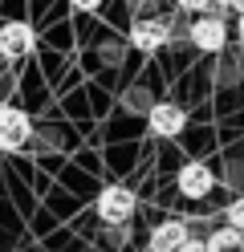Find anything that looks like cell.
I'll return each instance as SVG.
<instances>
[{
  "label": "cell",
  "mask_w": 244,
  "mask_h": 252,
  "mask_svg": "<svg viewBox=\"0 0 244 252\" xmlns=\"http://www.w3.org/2000/svg\"><path fill=\"white\" fill-rule=\"evenodd\" d=\"M175 187H179V195H183V199L200 203V199H208L211 191H216V171H211L208 163H200V159H191V163L179 167Z\"/></svg>",
  "instance_id": "3957f363"
},
{
  "label": "cell",
  "mask_w": 244,
  "mask_h": 252,
  "mask_svg": "<svg viewBox=\"0 0 244 252\" xmlns=\"http://www.w3.org/2000/svg\"><path fill=\"white\" fill-rule=\"evenodd\" d=\"M33 45H37V33H33L29 21H8V25H0V53H4V57H29Z\"/></svg>",
  "instance_id": "52a82bcc"
},
{
  "label": "cell",
  "mask_w": 244,
  "mask_h": 252,
  "mask_svg": "<svg viewBox=\"0 0 244 252\" xmlns=\"http://www.w3.org/2000/svg\"><path fill=\"white\" fill-rule=\"evenodd\" d=\"M191 236V228L183 224V220H159V224L151 228V240H146V248L151 252H179V244H183Z\"/></svg>",
  "instance_id": "ba28073f"
},
{
  "label": "cell",
  "mask_w": 244,
  "mask_h": 252,
  "mask_svg": "<svg viewBox=\"0 0 244 252\" xmlns=\"http://www.w3.org/2000/svg\"><path fill=\"white\" fill-rule=\"evenodd\" d=\"M224 224H232V228L244 232V195H236V199L224 208Z\"/></svg>",
  "instance_id": "30bf717a"
},
{
  "label": "cell",
  "mask_w": 244,
  "mask_h": 252,
  "mask_svg": "<svg viewBox=\"0 0 244 252\" xmlns=\"http://www.w3.org/2000/svg\"><path fill=\"white\" fill-rule=\"evenodd\" d=\"M70 4H73V8H81V12H94L98 4H102V0H70Z\"/></svg>",
  "instance_id": "4fadbf2b"
},
{
  "label": "cell",
  "mask_w": 244,
  "mask_h": 252,
  "mask_svg": "<svg viewBox=\"0 0 244 252\" xmlns=\"http://www.w3.org/2000/svg\"><path fill=\"white\" fill-rule=\"evenodd\" d=\"M236 252H244V248H236Z\"/></svg>",
  "instance_id": "2e32d148"
},
{
  "label": "cell",
  "mask_w": 244,
  "mask_h": 252,
  "mask_svg": "<svg viewBox=\"0 0 244 252\" xmlns=\"http://www.w3.org/2000/svg\"><path fill=\"white\" fill-rule=\"evenodd\" d=\"M29 138H33V118L21 106H0V151L12 155L29 147Z\"/></svg>",
  "instance_id": "277c9868"
},
{
  "label": "cell",
  "mask_w": 244,
  "mask_h": 252,
  "mask_svg": "<svg viewBox=\"0 0 244 252\" xmlns=\"http://www.w3.org/2000/svg\"><path fill=\"white\" fill-rule=\"evenodd\" d=\"M224 12H244V0H224Z\"/></svg>",
  "instance_id": "5bb4252c"
},
{
  "label": "cell",
  "mask_w": 244,
  "mask_h": 252,
  "mask_svg": "<svg viewBox=\"0 0 244 252\" xmlns=\"http://www.w3.org/2000/svg\"><path fill=\"white\" fill-rule=\"evenodd\" d=\"M204 244H208V252H236L244 244V232L232 228V224H220L211 236H204Z\"/></svg>",
  "instance_id": "9c48e42d"
},
{
  "label": "cell",
  "mask_w": 244,
  "mask_h": 252,
  "mask_svg": "<svg viewBox=\"0 0 244 252\" xmlns=\"http://www.w3.org/2000/svg\"><path fill=\"white\" fill-rule=\"evenodd\" d=\"M146 126H151L155 138H179L187 126V110L179 102H155L146 110Z\"/></svg>",
  "instance_id": "8992f818"
},
{
  "label": "cell",
  "mask_w": 244,
  "mask_h": 252,
  "mask_svg": "<svg viewBox=\"0 0 244 252\" xmlns=\"http://www.w3.org/2000/svg\"><path fill=\"white\" fill-rule=\"evenodd\" d=\"M240 248H244V244H240Z\"/></svg>",
  "instance_id": "e0dca14e"
},
{
  "label": "cell",
  "mask_w": 244,
  "mask_h": 252,
  "mask_svg": "<svg viewBox=\"0 0 244 252\" xmlns=\"http://www.w3.org/2000/svg\"><path fill=\"white\" fill-rule=\"evenodd\" d=\"M167 41H171V25L163 17H139L130 25V45L139 53H159V49H167Z\"/></svg>",
  "instance_id": "5b68a950"
},
{
  "label": "cell",
  "mask_w": 244,
  "mask_h": 252,
  "mask_svg": "<svg viewBox=\"0 0 244 252\" xmlns=\"http://www.w3.org/2000/svg\"><path fill=\"white\" fill-rule=\"evenodd\" d=\"M175 8L191 12V17H200V12H211V0H175Z\"/></svg>",
  "instance_id": "8fae6325"
},
{
  "label": "cell",
  "mask_w": 244,
  "mask_h": 252,
  "mask_svg": "<svg viewBox=\"0 0 244 252\" xmlns=\"http://www.w3.org/2000/svg\"><path fill=\"white\" fill-rule=\"evenodd\" d=\"M187 37H191V45L200 53H224L228 49V21L220 12H200V17L191 21Z\"/></svg>",
  "instance_id": "7a4b0ae2"
},
{
  "label": "cell",
  "mask_w": 244,
  "mask_h": 252,
  "mask_svg": "<svg viewBox=\"0 0 244 252\" xmlns=\"http://www.w3.org/2000/svg\"><path fill=\"white\" fill-rule=\"evenodd\" d=\"M94 212H98V220H102V224L122 228V224H130V220H135L139 199H135V191H130L126 183H110V187H102V191H98Z\"/></svg>",
  "instance_id": "6da1fadb"
},
{
  "label": "cell",
  "mask_w": 244,
  "mask_h": 252,
  "mask_svg": "<svg viewBox=\"0 0 244 252\" xmlns=\"http://www.w3.org/2000/svg\"><path fill=\"white\" fill-rule=\"evenodd\" d=\"M236 17H240V21H236V37L244 41V12H236Z\"/></svg>",
  "instance_id": "9a60e30c"
},
{
  "label": "cell",
  "mask_w": 244,
  "mask_h": 252,
  "mask_svg": "<svg viewBox=\"0 0 244 252\" xmlns=\"http://www.w3.org/2000/svg\"><path fill=\"white\" fill-rule=\"evenodd\" d=\"M179 252H208V244L200 240V236H187V240L179 244Z\"/></svg>",
  "instance_id": "7c38bea8"
}]
</instances>
